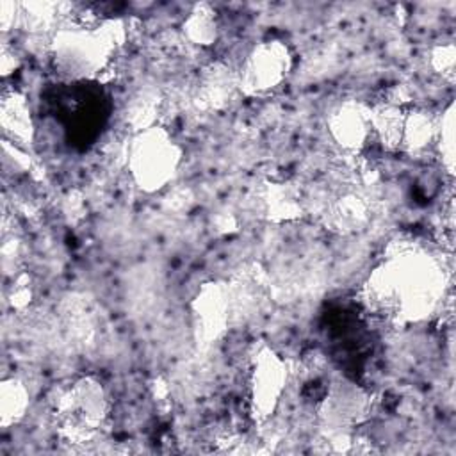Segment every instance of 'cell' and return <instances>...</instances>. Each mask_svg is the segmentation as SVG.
<instances>
[{
    "instance_id": "cell-1",
    "label": "cell",
    "mask_w": 456,
    "mask_h": 456,
    "mask_svg": "<svg viewBox=\"0 0 456 456\" xmlns=\"http://www.w3.org/2000/svg\"><path fill=\"white\" fill-rule=\"evenodd\" d=\"M440 267L422 253L401 251L388 256L369 278L363 303L381 315L422 319L442 296Z\"/></svg>"
},
{
    "instance_id": "cell-2",
    "label": "cell",
    "mask_w": 456,
    "mask_h": 456,
    "mask_svg": "<svg viewBox=\"0 0 456 456\" xmlns=\"http://www.w3.org/2000/svg\"><path fill=\"white\" fill-rule=\"evenodd\" d=\"M116 32H119L118 21L57 30L50 46L55 69L73 82L94 78L109 64L118 45Z\"/></svg>"
},
{
    "instance_id": "cell-3",
    "label": "cell",
    "mask_w": 456,
    "mask_h": 456,
    "mask_svg": "<svg viewBox=\"0 0 456 456\" xmlns=\"http://www.w3.org/2000/svg\"><path fill=\"white\" fill-rule=\"evenodd\" d=\"M126 164L135 183L148 192L160 191L173 180L180 164V148L160 126H150L134 135Z\"/></svg>"
},
{
    "instance_id": "cell-4",
    "label": "cell",
    "mask_w": 456,
    "mask_h": 456,
    "mask_svg": "<svg viewBox=\"0 0 456 456\" xmlns=\"http://www.w3.org/2000/svg\"><path fill=\"white\" fill-rule=\"evenodd\" d=\"M55 413L68 438L84 440L94 435L107 419L109 399L100 381L84 376L59 394Z\"/></svg>"
},
{
    "instance_id": "cell-5",
    "label": "cell",
    "mask_w": 456,
    "mask_h": 456,
    "mask_svg": "<svg viewBox=\"0 0 456 456\" xmlns=\"http://www.w3.org/2000/svg\"><path fill=\"white\" fill-rule=\"evenodd\" d=\"M290 52L281 41L258 43L244 59L239 77V89L246 94H264L276 89L289 75Z\"/></svg>"
},
{
    "instance_id": "cell-6",
    "label": "cell",
    "mask_w": 456,
    "mask_h": 456,
    "mask_svg": "<svg viewBox=\"0 0 456 456\" xmlns=\"http://www.w3.org/2000/svg\"><path fill=\"white\" fill-rule=\"evenodd\" d=\"M232 321L228 287L221 283L205 285L192 301V326L198 344L216 342Z\"/></svg>"
},
{
    "instance_id": "cell-7",
    "label": "cell",
    "mask_w": 456,
    "mask_h": 456,
    "mask_svg": "<svg viewBox=\"0 0 456 456\" xmlns=\"http://www.w3.org/2000/svg\"><path fill=\"white\" fill-rule=\"evenodd\" d=\"M287 365L271 349H262L251 372V403L258 419H267L276 410L287 385Z\"/></svg>"
},
{
    "instance_id": "cell-8",
    "label": "cell",
    "mask_w": 456,
    "mask_h": 456,
    "mask_svg": "<svg viewBox=\"0 0 456 456\" xmlns=\"http://www.w3.org/2000/svg\"><path fill=\"white\" fill-rule=\"evenodd\" d=\"M328 128L344 151L358 153L369 144V139L374 137L370 107L354 100L344 102L330 114Z\"/></svg>"
},
{
    "instance_id": "cell-9",
    "label": "cell",
    "mask_w": 456,
    "mask_h": 456,
    "mask_svg": "<svg viewBox=\"0 0 456 456\" xmlns=\"http://www.w3.org/2000/svg\"><path fill=\"white\" fill-rule=\"evenodd\" d=\"M367 410V397L354 383H333L328 387L322 403L321 417L333 431H344L354 426Z\"/></svg>"
},
{
    "instance_id": "cell-10",
    "label": "cell",
    "mask_w": 456,
    "mask_h": 456,
    "mask_svg": "<svg viewBox=\"0 0 456 456\" xmlns=\"http://www.w3.org/2000/svg\"><path fill=\"white\" fill-rule=\"evenodd\" d=\"M239 89L237 73L226 64L216 62L203 69L196 86V102L203 109H223Z\"/></svg>"
},
{
    "instance_id": "cell-11",
    "label": "cell",
    "mask_w": 456,
    "mask_h": 456,
    "mask_svg": "<svg viewBox=\"0 0 456 456\" xmlns=\"http://www.w3.org/2000/svg\"><path fill=\"white\" fill-rule=\"evenodd\" d=\"M0 125L4 135L12 144H27L34 137V123L25 96L4 93L0 103Z\"/></svg>"
},
{
    "instance_id": "cell-12",
    "label": "cell",
    "mask_w": 456,
    "mask_h": 456,
    "mask_svg": "<svg viewBox=\"0 0 456 456\" xmlns=\"http://www.w3.org/2000/svg\"><path fill=\"white\" fill-rule=\"evenodd\" d=\"M440 118H435L428 110H408L404 112L403 141L401 148L408 153H422L429 146H435L438 135Z\"/></svg>"
},
{
    "instance_id": "cell-13",
    "label": "cell",
    "mask_w": 456,
    "mask_h": 456,
    "mask_svg": "<svg viewBox=\"0 0 456 456\" xmlns=\"http://www.w3.org/2000/svg\"><path fill=\"white\" fill-rule=\"evenodd\" d=\"M326 219L330 226L340 233L356 232L369 219L367 203L356 192H344L328 205Z\"/></svg>"
},
{
    "instance_id": "cell-14",
    "label": "cell",
    "mask_w": 456,
    "mask_h": 456,
    "mask_svg": "<svg viewBox=\"0 0 456 456\" xmlns=\"http://www.w3.org/2000/svg\"><path fill=\"white\" fill-rule=\"evenodd\" d=\"M404 112L406 110L395 103H379L370 109L372 134L383 150L394 151L401 148Z\"/></svg>"
},
{
    "instance_id": "cell-15",
    "label": "cell",
    "mask_w": 456,
    "mask_h": 456,
    "mask_svg": "<svg viewBox=\"0 0 456 456\" xmlns=\"http://www.w3.org/2000/svg\"><path fill=\"white\" fill-rule=\"evenodd\" d=\"M28 408V390L14 378L4 379L0 385V424L4 429L20 422Z\"/></svg>"
},
{
    "instance_id": "cell-16",
    "label": "cell",
    "mask_w": 456,
    "mask_h": 456,
    "mask_svg": "<svg viewBox=\"0 0 456 456\" xmlns=\"http://www.w3.org/2000/svg\"><path fill=\"white\" fill-rule=\"evenodd\" d=\"M183 32L185 36L201 46L212 45L217 39V18L210 5L198 4L192 7L189 16L183 21Z\"/></svg>"
},
{
    "instance_id": "cell-17",
    "label": "cell",
    "mask_w": 456,
    "mask_h": 456,
    "mask_svg": "<svg viewBox=\"0 0 456 456\" xmlns=\"http://www.w3.org/2000/svg\"><path fill=\"white\" fill-rule=\"evenodd\" d=\"M435 146L440 150L445 169L452 175L454 173V107L452 105H449V109L440 118Z\"/></svg>"
},
{
    "instance_id": "cell-18",
    "label": "cell",
    "mask_w": 456,
    "mask_h": 456,
    "mask_svg": "<svg viewBox=\"0 0 456 456\" xmlns=\"http://www.w3.org/2000/svg\"><path fill=\"white\" fill-rule=\"evenodd\" d=\"M265 200H267V212L271 217L289 219V217H296L301 212L299 201H296V196L285 187H271Z\"/></svg>"
},
{
    "instance_id": "cell-19",
    "label": "cell",
    "mask_w": 456,
    "mask_h": 456,
    "mask_svg": "<svg viewBox=\"0 0 456 456\" xmlns=\"http://www.w3.org/2000/svg\"><path fill=\"white\" fill-rule=\"evenodd\" d=\"M53 14H55L53 4H48V2L20 4V20L30 30H41L48 27L53 20Z\"/></svg>"
},
{
    "instance_id": "cell-20",
    "label": "cell",
    "mask_w": 456,
    "mask_h": 456,
    "mask_svg": "<svg viewBox=\"0 0 456 456\" xmlns=\"http://www.w3.org/2000/svg\"><path fill=\"white\" fill-rule=\"evenodd\" d=\"M454 62H456V50L451 43L440 45L431 53V64L433 68L442 73V77L452 78L454 75Z\"/></svg>"
},
{
    "instance_id": "cell-21",
    "label": "cell",
    "mask_w": 456,
    "mask_h": 456,
    "mask_svg": "<svg viewBox=\"0 0 456 456\" xmlns=\"http://www.w3.org/2000/svg\"><path fill=\"white\" fill-rule=\"evenodd\" d=\"M16 18H20V4L4 0L0 2V25L2 30H9L11 23L16 21Z\"/></svg>"
},
{
    "instance_id": "cell-22",
    "label": "cell",
    "mask_w": 456,
    "mask_h": 456,
    "mask_svg": "<svg viewBox=\"0 0 456 456\" xmlns=\"http://www.w3.org/2000/svg\"><path fill=\"white\" fill-rule=\"evenodd\" d=\"M0 66H2V73H4V75H9V73L14 71V68H16V55H14V52L9 50L7 46L2 48Z\"/></svg>"
}]
</instances>
